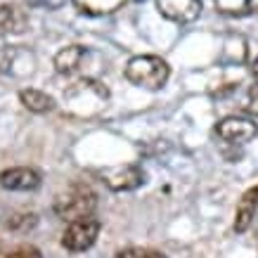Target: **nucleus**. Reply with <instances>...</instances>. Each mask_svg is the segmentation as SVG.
<instances>
[{
  "instance_id": "obj_2",
  "label": "nucleus",
  "mask_w": 258,
  "mask_h": 258,
  "mask_svg": "<svg viewBox=\"0 0 258 258\" xmlns=\"http://www.w3.org/2000/svg\"><path fill=\"white\" fill-rule=\"evenodd\" d=\"M168 76H171L168 64H166V59H161L157 55L133 57L125 67V79L133 86L145 88V90H161L166 86Z\"/></svg>"
},
{
  "instance_id": "obj_3",
  "label": "nucleus",
  "mask_w": 258,
  "mask_h": 258,
  "mask_svg": "<svg viewBox=\"0 0 258 258\" xmlns=\"http://www.w3.org/2000/svg\"><path fill=\"white\" fill-rule=\"evenodd\" d=\"M95 206H97V195L88 185H71L55 199V213L69 223L93 216Z\"/></svg>"
},
{
  "instance_id": "obj_11",
  "label": "nucleus",
  "mask_w": 258,
  "mask_h": 258,
  "mask_svg": "<svg viewBox=\"0 0 258 258\" xmlns=\"http://www.w3.org/2000/svg\"><path fill=\"white\" fill-rule=\"evenodd\" d=\"M29 17L17 5H0V33H22Z\"/></svg>"
},
{
  "instance_id": "obj_10",
  "label": "nucleus",
  "mask_w": 258,
  "mask_h": 258,
  "mask_svg": "<svg viewBox=\"0 0 258 258\" xmlns=\"http://www.w3.org/2000/svg\"><path fill=\"white\" fill-rule=\"evenodd\" d=\"M83 57H86V47H83V45H67V47H62V50L55 55V69H57V74H62V76L74 74V71L81 67Z\"/></svg>"
},
{
  "instance_id": "obj_7",
  "label": "nucleus",
  "mask_w": 258,
  "mask_h": 258,
  "mask_svg": "<svg viewBox=\"0 0 258 258\" xmlns=\"http://www.w3.org/2000/svg\"><path fill=\"white\" fill-rule=\"evenodd\" d=\"M40 173L29 166H17L0 171V187L12 189V192H33L40 187Z\"/></svg>"
},
{
  "instance_id": "obj_17",
  "label": "nucleus",
  "mask_w": 258,
  "mask_h": 258,
  "mask_svg": "<svg viewBox=\"0 0 258 258\" xmlns=\"http://www.w3.org/2000/svg\"><path fill=\"white\" fill-rule=\"evenodd\" d=\"M0 258H43V253L36 246H17V249L3 253Z\"/></svg>"
},
{
  "instance_id": "obj_13",
  "label": "nucleus",
  "mask_w": 258,
  "mask_h": 258,
  "mask_svg": "<svg viewBox=\"0 0 258 258\" xmlns=\"http://www.w3.org/2000/svg\"><path fill=\"white\" fill-rule=\"evenodd\" d=\"M125 0H74V5L86 15H109L118 10Z\"/></svg>"
},
{
  "instance_id": "obj_19",
  "label": "nucleus",
  "mask_w": 258,
  "mask_h": 258,
  "mask_svg": "<svg viewBox=\"0 0 258 258\" xmlns=\"http://www.w3.org/2000/svg\"><path fill=\"white\" fill-rule=\"evenodd\" d=\"M246 111L251 116H258V81L251 86L249 90V102H246Z\"/></svg>"
},
{
  "instance_id": "obj_20",
  "label": "nucleus",
  "mask_w": 258,
  "mask_h": 258,
  "mask_svg": "<svg viewBox=\"0 0 258 258\" xmlns=\"http://www.w3.org/2000/svg\"><path fill=\"white\" fill-rule=\"evenodd\" d=\"M251 71H253V76H256V81H258V59L253 62V67H251Z\"/></svg>"
},
{
  "instance_id": "obj_18",
  "label": "nucleus",
  "mask_w": 258,
  "mask_h": 258,
  "mask_svg": "<svg viewBox=\"0 0 258 258\" xmlns=\"http://www.w3.org/2000/svg\"><path fill=\"white\" fill-rule=\"evenodd\" d=\"M29 8H40V10H59L67 0H24Z\"/></svg>"
},
{
  "instance_id": "obj_5",
  "label": "nucleus",
  "mask_w": 258,
  "mask_h": 258,
  "mask_svg": "<svg viewBox=\"0 0 258 258\" xmlns=\"http://www.w3.org/2000/svg\"><path fill=\"white\" fill-rule=\"evenodd\" d=\"M100 175L102 182L109 189H114V192H131V189H138L145 182V173H142L140 166L135 164L111 166V168L100 171Z\"/></svg>"
},
{
  "instance_id": "obj_8",
  "label": "nucleus",
  "mask_w": 258,
  "mask_h": 258,
  "mask_svg": "<svg viewBox=\"0 0 258 258\" xmlns=\"http://www.w3.org/2000/svg\"><path fill=\"white\" fill-rule=\"evenodd\" d=\"M157 10L175 24H189L202 15V0H157Z\"/></svg>"
},
{
  "instance_id": "obj_12",
  "label": "nucleus",
  "mask_w": 258,
  "mask_h": 258,
  "mask_svg": "<svg viewBox=\"0 0 258 258\" xmlns=\"http://www.w3.org/2000/svg\"><path fill=\"white\" fill-rule=\"evenodd\" d=\"M19 100L33 114H45V111H50L55 107V100L47 93H43V90H36V88H24L19 93Z\"/></svg>"
},
{
  "instance_id": "obj_4",
  "label": "nucleus",
  "mask_w": 258,
  "mask_h": 258,
  "mask_svg": "<svg viewBox=\"0 0 258 258\" xmlns=\"http://www.w3.org/2000/svg\"><path fill=\"white\" fill-rule=\"evenodd\" d=\"M100 220L93 218V216H88V218H81V220H74L67 225L62 235V246L67 251H74V253H79V251H86L90 249L95 242H97V235H100Z\"/></svg>"
},
{
  "instance_id": "obj_6",
  "label": "nucleus",
  "mask_w": 258,
  "mask_h": 258,
  "mask_svg": "<svg viewBox=\"0 0 258 258\" xmlns=\"http://www.w3.org/2000/svg\"><path fill=\"white\" fill-rule=\"evenodd\" d=\"M218 138H223L225 142H235V145H246L258 135V125L251 118L244 116H227L216 125Z\"/></svg>"
},
{
  "instance_id": "obj_1",
  "label": "nucleus",
  "mask_w": 258,
  "mask_h": 258,
  "mask_svg": "<svg viewBox=\"0 0 258 258\" xmlns=\"http://www.w3.org/2000/svg\"><path fill=\"white\" fill-rule=\"evenodd\" d=\"M109 90L95 79H83L64 93V107L74 116H93L107 104Z\"/></svg>"
},
{
  "instance_id": "obj_16",
  "label": "nucleus",
  "mask_w": 258,
  "mask_h": 258,
  "mask_svg": "<svg viewBox=\"0 0 258 258\" xmlns=\"http://www.w3.org/2000/svg\"><path fill=\"white\" fill-rule=\"evenodd\" d=\"M33 225H36V216H33V213L12 216V218L8 220V227H10V230H19V232H24V230H31Z\"/></svg>"
},
{
  "instance_id": "obj_9",
  "label": "nucleus",
  "mask_w": 258,
  "mask_h": 258,
  "mask_svg": "<svg viewBox=\"0 0 258 258\" xmlns=\"http://www.w3.org/2000/svg\"><path fill=\"white\" fill-rule=\"evenodd\" d=\"M258 213V185L251 187L246 195L242 197V202L237 206V216H235V232H246L251 225V220L256 218Z\"/></svg>"
},
{
  "instance_id": "obj_15",
  "label": "nucleus",
  "mask_w": 258,
  "mask_h": 258,
  "mask_svg": "<svg viewBox=\"0 0 258 258\" xmlns=\"http://www.w3.org/2000/svg\"><path fill=\"white\" fill-rule=\"evenodd\" d=\"M114 258H166L161 251L154 249H140V246H131V249L118 251Z\"/></svg>"
},
{
  "instance_id": "obj_14",
  "label": "nucleus",
  "mask_w": 258,
  "mask_h": 258,
  "mask_svg": "<svg viewBox=\"0 0 258 258\" xmlns=\"http://www.w3.org/2000/svg\"><path fill=\"white\" fill-rule=\"evenodd\" d=\"M213 5L225 17H244L251 12V0H213Z\"/></svg>"
}]
</instances>
